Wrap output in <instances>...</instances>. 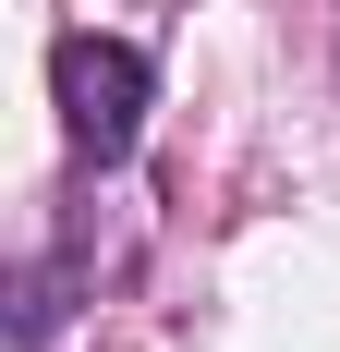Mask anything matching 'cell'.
Returning <instances> with one entry per match:
<instances>
[{
	"label": "cell",
	"instance_id": "6da1fadb",
	"mask_svg": "<svg viewBox=\"0 0 340 352\" xmlns=\"http://www.w3.org/2000/svg\"><path fill=\"white\" fill-rule=\"evenodd\" d=\"M146 49L134 36H61L49 49V98H61V146H73V170H122L134 158V134H146Z\"/></svg>",
	"mask_w": 340,
	"mask_h": 352
}]
</instances>
